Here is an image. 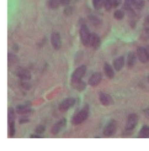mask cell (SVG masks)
Masks as SVG:
<instances>
[{
	"mask_svg": "<svg viewBox=\"0 0 149 151\" xmlns=\"http://www.w3.org/2000/svg\"><path fill=\"white\" fill-rule=\"evenodd\" d=\"M91 35L90 30L87 26L83 24L80 26L79 30V35L82 43L85 47H90Z\"/></svg>",
	"mask_w": 149,
	"mask_h": 151,
	"instance_id": "1",
	"label": "cell"
},
{
	"mask_svg": "<svg viewBox=\"0 0 149 151\" xmlns=\"http://www.w3.org/2000/svg\"><path fill=\"white\" fill-rule=\"evenodd\" d=\"M8 124L9 136L13 137L15 135L16 128L15 111L12 107H9L8 110Z\"/></svg>",
	"mask_w": 149,
	"mask_h": 151,
	"instance_id": "2",
	"label": "cell"
},
{
	"mask_svg": "<svg viewBox=\"0 0 149 151\" xmlns=\"http://www.w3.org/2000/svg\"><path fill=\"white\" fill-rule=\"evenodd\" d=\"M89 116V108L85 107L84 109L77 112L72 119V123L74 126H77L85 121L88 118Z\"/></svg>",
	"mask_w": 149,
	"mask_h": 151,
	"instance_id": "3",
	"label": "cell"
},
{
	"mask_svg": "<svg viewBox=\"0 0 149 151\" xmlns=\"http://www.w3.org/2000/svg\"><path fill=\"white\" fill-rule=\"evenodd\" d=\"M86 66L85 65H82L79 66L73 72L71 76V84L72 85L74 83L80 81L82 79V78L85 76L86 72Z\"/></svg>",
	"mask_w": 149,
	"mask_h": 151,
	"instance_id": "4",
	"label": "cell"
},
{
	"mask_svg": "<svg viewBox=\"0 0 149 151\" xmlns=\"http://www.w3.org/2000/svg\"><path fill=\"white\" fill-rule=\"evenodd\" d=\"M139 117L136 114H130L127 119V122L125 126V131L126 133H129L132 131L138 123Z\"/></svg>",
	"mask_w": 149,
	"mask_h": 151,
	"instance_id": "5",
	"label": "cell"
},
{
	"mask_svg": "<svg viewBox=\"0 0 149 151\" xmlns=\"http://www.w3.org/2000/svg\"><path fill=\"white\" fill-rule=\"evenodd\" d=\"M117 130V122L115 120H110L105 126L103 134L105 137H112L116 133Z\"/></svg>",
	"mask_w": 149,
	"mask_h": 151,
	"instance_id": "6",
	"label": "cell"
},
{
	"mask_svg": "<svg viewBox=\"0 0 149 151\" xmlns=\"http://www.w3.org/2000/svg\"><path fill=\"white\" fill-rule=\"evenodd\" d=\"M76 103V100L73 97H69L61 101L59 104L58 109L59 111L65 112L68 111L69 109L74 106Z\"/></svg>",
	"mask_w": 149,
	"mask_h": 151,
	"instance_id": "7",
	"label": "cell"
},
{
	"mask_svg": "<svg viewBox=\"0 0 149 151\" xmlns=\"http://www.w3.org/2000/svg\"><path fill=\"white\" fill-rule=\"evenodd\" d=\"M15 74L20 79L24 81H29L32 77L30 71L22 67H18L16 68Z\"/></svg>",
	"mask_w": 149,
	"mask_h": 151,
	"instance_id": "8",
	"label": "cell"
},
{
	"mask_svg": "<svg viewBox=\"0 0 149 151\" xmlns=\"http://www.w3.org/2000/svg\"><path fill=\"white\" fill-rule=\"evenodd\" d=\"M67 123V120L66 119L64 118L59 120L52 127L51 129V133L54 135H57L65 127Z\"/></svg>",
	"mask_w": 149,
	"mask_h": 151,
	"instance_id": "9",
	"label": "cell"
},
{
	"mask_svg": "<svg viewBox=\"0 0 149 151\" xmlns=\"http://www.w3.org/2000/svg\"><path fill=\"white\" fill-rule=\"evenodd\" d=\"M51 43L53 48L58 50L61 48L62 42L60 35L57 32H53L51 35Z\"/></svg>",
	"mask_w": 149,
	"mask_h": 151,
	"instance_id": "10",
	"label": "cell"
},
{
	"mask_svg": "<svg viewBox=\"0 0 149 151\" xmlns=\"http://www.w3.org/2000/svg\"><path fill=\"white\" fill-rule=\"evenodd\" d=\"M99 98L101 104L103 106H110L114 103L113 98L108 93L100 92L99 94Z\"/></svg>",
	"mask_w": 149,
	"mask_h": 151,
	"instance_id": "11",
	"label": "cell"
},
{
	"mask_svg": "<svg viewBox=\"0 0 149 151\" xmlns=\"http://www.w3.org/2000/svg\"><path fill=\"white\" fill-rule=\"evenodd\" d=\"M137 56L142 63H146L149 61V55L146 48L144 47L140 46L137 49Z\"/></svg>",
	"mask_w": 149,
	"mask_h": 151,
	"instance_id": "12",
	"label": "cell"
},
{
	"mask_svg": "<svg viewBox=\"0 0 149 151\" xmlns=\"http://www.w3.org/2000/svg\"><path fill=\"white\" fill-rule=\"evenodd\" d=\"M102 80V74L100 72L93 74L88 80V83L90 86L95 87L99 85Z\"/></svg>",
	"mask_w": 149,
	"mask_h": 151,
	"instance_id": "13",
	"label": "cell"
},
{
	"mask_svg": "<svg viewBox=\"0 0 149 151\" xmlns=\"http://www.w3.org/2000/svg\"><path fill=\"white\" fill-rule=\"evenodd\" d=\"M101 46V39L99 36L95 33H92L90 39V47L95 50H97Z\"/></svg>",
	"mask_w": 149,
	"mask_h": 151,
	"instance_id": "14",
	"label": "cell"
},
{
	"mask_svg": "<svg viewBox=\"0 0 149 151\" xmlns=\"http://www.w3.org/2000/svg\"><path fill=\"white\" fill-rule=\"evenodd\" d=\"M125 65V57L124 56H120L115 58L113 62V66L117 71H121Z\"/></svg>",
	"mask_w": 149,
	"mask_h": 151,
	"instance_id": "15",
	"label": "cell"
},
{
	"mask_svg": "<svg viewBox=\"0 0 149 151\" xmlns=\"http://www.w3.org/2000/svg\"><path fill=\"white\" fill-rule=\"evenodd\" d=\"M136 55L134 52H129L127 56L126 64L129 68H131L135 65L136 63Z\"/></svg>",
	"mask_w": 149,
	"mask_h": 151,
	"instance_id": "16",
	"label": "cell"
},
{
	"mask_svg": "<svg viewBox=\"0 0 149 151\" xmlns=\"http://www.w3.org/2000/svg\"><path fill=\"white\" fill-rule=\"evenodd\" d=\"M32 111V109L28 104H19L16 107V112L18 114H26Z\"/></svg>",
	"mask_w": 149,
	"mask_h": 151,
	"instance_id": "17",
	"label": "cell"
},
{
	"mask_svg": "<svg viewBox=\"0 0 149 151\" xmlns=\"http://www.w3.org/2000/svg\"><path fill=\"white\" fill-rule=\"evenodd\" d=\"M104 70L107 77L112 79L114 77L115 73L112 66L108 63H105L104 65Z\"/></svg>",
	"mask_w": 149,
	"mask_h": 151,
	"instance_id": "18",
	"label": "cell"
},
{
	"mask_svg": "<svg viewBox=\"0 0 149 151\" xmlns=\"http://www.w3.org/2000/svg\"><path fill=\"white\" fill-rule=\"evenodd\" d=\"M86 86H87L86 83L85 81H83L82 79L72 85V86L74 88V89H76L79 92H82L84 91L86 88Z\"/></svg>",
	"mask_w": 149,
	"mask_h": 151,
	"instance_id": "19",
	"label": "cell"
},
{
	"mask_svg": "<svg viewBox=\"0 0 149 151\" xmlns=\"http://www.w3.org/2000/svg\"><path fill=\"white\" fill-rule=\"evenodd\" d=\"M149 136V127L148 126H143L139 133V137L146 138Z\"/></svg>",
	"mask_w": 149,
	"mask_h": 151,
	"instance_id": "20",
	"label": "cell"
},
{
	"mask_svg": "<svg viewBox=\"0 0 149 151\" xmlns=\"http://www.w3.org/2000/svg\"><path fill=\"white\" fill-rule=\"evenodd\" d=\"M8 64L10 65L16 64L18 62V58L17 57L13 54L12 53H8Z\"/></svg>",
	"mask_w": 149,
	"mask_h": 151,
	"instance_id": "21",
	"label": "cell"
},
{
	"mask_svg": "<svg viewBox=\"0 0 149 151\" xmlns=\"http://www.w3.org/2000/svg\"><path fill=\"white\" fill-rule=\"evenodd\" d=\"M124 17L125 12L122 9H117L114 14V18L118 21L123 19Z\"/></svg>",
	"mask_w": 149,
	"mask_h": 151,
	"instance_id": "22",
	"label": "cell"
},
{
	"mask_svg": "<svg viewBox=\"0 0 149 151\" xmlns=\"http://www.w3.org/2000/svg\"><path fill=\"white\" fill-rule=\"evenodd\" d=\"M48 4L50 8L55 9L61 5V0H49Z\"/></svg>",
	"mask_w": 149,
	"mask_h": 151,
	"instance_id": "23",
	"label": "cell"
},
{
	"mask_svg": "<svg viewBox=\"0 0 149 151\" xmlns=\"http://www.w3.org/2000/svg\"><path fill=\"white\" fill-rule=\"evenodd\" d=\"M92 3L93 7L96 9L99 10L104 6V0H92Z\"/></svg>",
	"mask_w": 149,
	"mask_h": 151,
	"instance_id": "24",
	"label": "cell"
},
{
	"mask_svg": "<svg viewBox=\"0 0 149 151\" xmlns=\"http://www.w3.org/2000/svg\"><path fill=\"white\" fill-rule=\"evenodd\" d=\"M137 9H142L145 5V0H136L133 4Z\"/></svg>",
	"mask_w": 149,
	"mask_h": 151,
	"instance_id": "25",
	"label": "cell"
},
{
	"mask_svg": "<svg viewBox=\"0 0 149 151\" xmlns=\"http://www.w3.org/2000/svg\"><path fill=\"white\" fill-rule=\"evenodd\" d=\"M89 20L90 21V22H92V24L95 26L99 25L101 24V21L99 18H97L96 16H93V15H91L89 17Z\"/></svg>",
	"mask_w": 149,
	"mask_h": 151,
	"instance_id": "26",
	"label": "cell"
},
{
	"mask_svg": "<svg viewBox=\"0 0 149 151\" xmlns=\"http://www.w3.org/2000/svg\"><path fill=\"white\" fill-rule=\"evenodd\" d=\"M104 6L107 11H110L113 8V4L112 0H104Z\"/></svg>",
	"mask_w": 149,
	"mask_h": 151,
	"instance_id": "27",
	"label": "cell"
},
{
	"mask_svg": "<svg viewBox=\"0 0 149 151\" xmlns=\"http://www.w3.org/2000/svg\"><path fill=\"white\" fill-rule=\"evenodd\" d=\"M46 131V127L43 125H40L37 126L35 128V132L36 134H37L39 135H41L43 134Z\"/></svg>",
	"mask_w": 149,
	"mask_h": 151,
	"instance_id": "28",
	"label": "cell"
},
{
	"mask_svg": "<svg viewBox=\"0 0 149 151\" xmlns=\"http://www.w3.org/2000/svg\"><path fill=\"white\" fill-rule=\"evenodd\" d=\"M27 81H24V80H21L19 81L20 85L25 90H29L31 88V85L27 82Z\"/></svg>",
	"mask_w": 149,
	"mask_h": 151,
	"instance_id": "29",
	"label": "cell"
},
{
	"mask_svg": "<svg viewBox=\"0 0 149 151\" xmlns=\"http://www.w3.org/2000/svg\"><path fill=\"white\" fill-rule=\"evenodd\" d=\"M126 12H127V15H128V16L129 18H133L135 17V16H136V13H135V12L134 11V10H133L132 8L129 9V10L126 11Z\"/></svg>",
	"mask_w": 149,
	"mask_h": 151,
	"instance_id": "30",
	"label": "cell"
},
{
	"mask_svg": "<svg viewBox=\"0 0 149 151\" xmlns=\"http://www.w3.org/2000/svg\"><path fill=\"white\" fill-rule=\"evenodd\" d=\"M72 12H73V9L71 6H67L64 9V14H65V15H68V16L71 15L72 14Z\"/></svg>",
	"mask_w": 149,
	"mask_h": 151,
	"instance_id": "31",
	"label": "cell"
},
{
	"mask_svg": "<svg viewBox=\"0 0 149 151\" xmlns=\"http://www.w3.org/2000/svg\"><path fill=\"white\" fill-rule=\"evenodd\" d=\"M29 121H30V120H29V119L27 117H26V116H23V117H22L19 119V122L20 124H26V123H29Z\"/></svg>",
	"mask_w": 149,
	"mask_h": 151,
	"instance_id": "32",
	"label": "cell"
},
{
	"mask_svg": "<svg viewBox=\"0 0 149 151\" xmlns=\"http://www.w3.org/2000/svg\"><path fill=\"white\" fill-rule=\"evenodd\" d=\"M112 1L113 7L114 8H117L122 3V0H112Z\"/></svg>",
	"mask_w": 149,
	"mask_h": 151,
	"instance_id": "33",
	"label": "cell"
},
{
	"mask_svg": "<svg viewBox=\"0 0 149 151\" xmlns=\"http://www.w3.org/2000/svg\"><path fill=\"white\" fill-rule=\"evenodd\" d=\"M30 138H42V137H41L40 135L36 134H31L29 137Z\"/></svg>",
	"mask_w": 149,
	"mask_h": 151,
	"instance_id": "34",
	"label": "cell"
},
{
	"mask_svg": "<svg viewBox=\"0 0 149 151\" xmlns=\"http://www.w3.org/2000/svg\"><path fill=\"white\" fill-rule=\"evenodd\" d=\"M71 0H61V5H68Z\"/></svg>",
	"mask_w": 149,
	"mask_h": 151,
	"instance_id": "35",
	"label": "cell"
},
{
	"mask_svg": "<svg viewBox=\"0 0 149 151\" xmlns=\"http://www.w3.org/2000/svg\"><path fill=\"white\" fill-rule=\"evenodd\" d=\"M143 114L145 115V116L149 119V109H145L143 111Z\"/></svg>",
	"mask_w": 149,
	"mask_h": 151,
	"instance_id": "36",
	"label": "cell"
},
{
	"mask_svg": "<svg viewBox=\"0 0 149 151\" xmlns=\"http://www.w3.org/2000/svg\"><path fill=\"white\" fill-rule=\"evenodd\" d=\"M135 1H136V0H125V2L132 6V5L134 4Z\"/></svg>",
	"mask_w": 149,
	"mask_h": 151,
	"instance_id": "37",
	"label": "cell"
},
{
	"mask_svg": "<svg viewBox=\"0 0 149 151\" xmlns=\"http://www.w3.org/2000/svg\"><path fill=\"white\" fill-rule=\"evenodd\" d=\"M136 22L135 21H131L130 22V26L132 27V28H134L135 26H136Z\"/></svg>",
	"mask_w": 149,
	"mask_h": 151,
	"instance_id": "38",
	"label": "cell"
},
{
	"mask_svg": "<svg viewBox=\"0 0 149 151\" xmlns=\"http://www.w3.org/2000/svg\"><path fill=\"white\" fill-rule=\"evenodd\" d=\"M145 31H146V33L148 34V35L149 36V27H147L146 29H145Z\"/></svg>",
	"mask_w": 149,
	"mask_h": 151,
	"instance_id": "39",
	"label": "cell"
},
{
	"mask_svg": "<svg viewBox=\"0 0 149 151\" xmlns=\"http://www.w3.org/2000/svg\"><path fill=\"white\" fill-rule=\"evenodd\" d=\"M145 48H146V51H147V52H148V55H149V46H147Z\"/></svg>",
	"mask_w": 149,
	"mask_h": 151,
	"instance_id": "40",
	"label": "cell"
},
{
	"mask_svg": "<svg viewBox=\"0 0 149 151\" xmlns=\"http://www.w3.org/2000/svg\"><path fill=\"white\" fill-rule=\"evenodd\" d=\"M147 21H148V22L149 23V15L148 16V17H147Z\"/></svg>",
	"mask_w": 149,
	"mask_h": 151,
	"instance_id": "41",
	"label": "cell"
},
{
	"mask_svg": "<svg viewBox=\"0 0 149 151\" xmlns=\"http://www.w3.org/2000/svg\"><path fill=\"white\" fill-rule=\"evenodd\" d=\"M148 81H149V76H148Z\"/></svg>",
	"mask_w": 149,
	"mask_h": 151,
	"instance_id": "42",
	"label": "cell"
}]
</instances>
